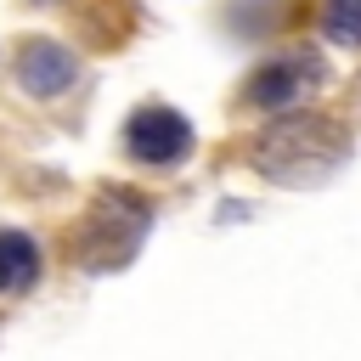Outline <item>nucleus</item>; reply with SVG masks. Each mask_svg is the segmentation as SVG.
<instances>
[{"label": "nucleus", "mask_w": 361, "mask_h": 361, "mask_svg": "<svg viewBox=\"0 0 361 361\" xmlns=\"http://www.w3.org/2000/svg\"><path fill=\"white\" fill-rule=\"evenodd\" d=\"M39 276V243L28 231H0V293H23Z\"/></svg>", "instance_id": "nucleus-6"}, {"label": "nucleus", "mask_w": 361, "mask_h": 361, "mask_svg": "<svg viewBox=\"0 0 361 361\" xmlns=\"http://www.w3.org/2000/svg\"><path fill=\"white\" fill-rule=\"evenodd\" d=\"M124 147H130V158H141V164H175V158L192 152V124H186L175 107H141V113H130V124H124Z\"/></svg>", "instance_id": "nucleus-4"}, {"label": "nucleus", "mask_w": 361, "mask_h": 361, "mask_svg": "<svg viewBox=\"0 0 361 361\" xmlns=\"http://www.w3.org/2000/svg\"><path fill=\"white\" fill-rule=\"evenodd\" d=\"M322 56L316 51H288V56H271V62H259L254 73H248V102L254 107H271V113H282V107H293L299 96H310L316 85H322Z\"/></svg>", "instance_id": "nucleus-3"}, {"label": "nucleus", "mask_w": 361, "mask_h": 361, "mask_svg": "<svg viewBox=\"0 0 361 361\" xmlns=\"http://www.w3.org/2000/svg\"><path fill=\"white\" fill-rule=\"evenodd\" d=\"M322 39L338 51H361V0H327L322 6Z\"/></svg>", "instance_id": "nucleus-7"}, {"label": "nucleus", "mask_w": 361, "mask_h": 361, "mask_svg": "<svg viewBox=\"0 0 361 361\" xmlns=\"http://www.w3.org/2000/svg\"><path fill=\"white\" fill-rule=\"evenodd\" d=\"M73 73H79V62H73V51H62L56 39H28L23 56H17V79H23V90H34V96H62V90L73 85Z\"/></svg>", "instance_id": "nucleus-5"}, {"label": "nucleus", "mask_w": 361, "mask_h": 361, "mask_svg": "<svg viewBox=\"0 0 361 361\" xmlns=\"http://www.w3.org/2000/svg\"><path fill=\"white\" fill-rule=\"evenodd\" d=\"M248 164L276 186H322L350 164V130L327 113L282 107V118H271L248 141Z\"/></svg>", "instance_id": "nucleus-1"}, {"label": "nucleus", "mask_w": 361, "mask_h": 361, "mask_svg": "<svg viewBox=\"0 0 361 361\" xmlns=\"http://www.w3.org/2000/svg\"><path fill=\"white\" fill-rule=\"evenodd\" d=\"M147 203H135V197H124V192H107L102 203H96V214L85 220L90 231H85V259L90 265H124L130 254H135V243L147 237Z\"/></svg>", "instance_id": "nucleus-2"}]
</instances>
